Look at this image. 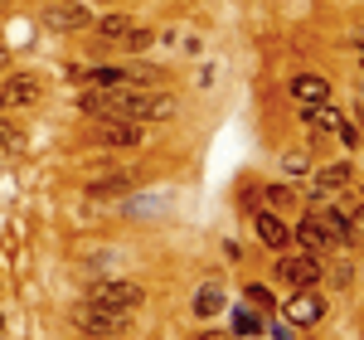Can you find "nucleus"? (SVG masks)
I'll use <instances>...</instances> for the list:
<instances>
[{"instance_id":"obj_1","label":"nucleus","mask_w":364,"mask_h":340,"mask_svg":"<svg viewBox=\"0 0 364 340\" xmlns=\"http://www.w3.org/2000/svg\"><path fill=\"white\" fill-rule=\"evenodd\" d=\"M296 238L306 243V253L326 257L336 243H345V224H340V214H331V209H316V214H306L296 224Z\"/></svg>"},{"instance_id":"obj_2","label":"nucleus","mask_w":364,"mask_h":340,"mask_svg":"<svg viewBox=\"0 0 364 340\" xmlns=\"http://www.w3.org/2000/svg\"><path fill=\"white\" fill-rule=\"evenodd\" d=\"M73 321H78L83 336H127V312H107V307H97V302L73 307Z\"/></svg>"},{"instance_id":"obj_3","label":"nucleus","mask_w":364,"mask_h":340,"mask_svg":"<svg viewBox=\"0 0 364 340\" xmlns=\"http://www.w3.org/2000/svg\"><path fill=\"white\" fill-rule=\"evenodd\" d=\"M87 302H97V307H107V312H127L132 316L141 302H146V292H141L136 282H97Z\"/></svg>"},{"instance_id":"obj_4","label":"nucleus","mask_w":364,"mask_h":340,"mask_svg":"<svg viewBox=\"0 0 364 340\" xmlns=\"http://www.w3.org/2000/svg\"><path fill=\"white\" fill-rule=\"evenodd\" d=\"M277 277L287 287H316V282H321V257H316V253L282 257V262H277Z\"/></svg>"},{"instance_id":"obj_5","label":"nucleus","mask_w":364,"mask_h":340,"mask_svg":"<svg viewBox=\"0 0 364 340\" xmlns=\"http://www.w3.org/2000/svg\"><path fill=\"white\" fill-rule=\"evenodd\" d=\"M321 316H326V302L311 297V287H301V297L287 302V321H296V326H316Z\"/></svg>"},{"instance_id":"obj_6","label":"nucleus","mask_w":364,"mask_h":340,"mask_svg":"<svg viewBox=\"0 0 364 340\" xmlns=\"http://www.w3.org/2000/svg\"><path fill=\"white\" fill-rule=\"evenodd\" d=\"M97 142L102 146H141V127L136 122H117V117H107V122H97Z\"/></svg>"},{"instance_id":"obj_7","label":"nucleus","mask_w":364,"mask_h":340,"mask_svg":"<svg viewBox=\"0 0 364 340\" xmlns=\"http://www.w3.org/2000/svg\"><path fill=\"white\" fill-rule=\"evenodd\" d=\"M166 117H175L170 92H136V122H166Z\"/></svg>"},{"instance_id":"obj_8","label":"nucleus","mask_w":364,"mask_h":340,"mask_svg":"<svg viewBox=\"0 0 364 340\" xmlns=\"http://www.w3.org/2000/svg\"><path fill=\"white\" fill-rule=\"evenodd\" d=\"M39 78H29V73H10L5 78V87H0V97L5 102H20V107H29V102H39Z\"/></svg>"},{"instance_id":"obj_9","label":"nucleus","mask_w":364,"mask_h":340,"mask_svg":"<svg viewBox=\"0 0 364 340\" xmlns=\"http://www.w3.org/2000/svg\"><path fill=\"white\" fill-rule=\"evenodd\" d=\"M291 97H296V102H331V83H326V78H316V73H296V78H291Z\"/></svg>"},{"instance_id":"obj_10","label":"nucleus","mask_w":364,"mask_h":340,"mask_svg":"<svg viewBox=\"0 0 364 340\" xmlns=\"http://www.w3.org/2000/svg\"><path fill=\"white\" fill-rule=\"evenodd\" d=\"M44 25L68 34V29H83V25H92V20H87V5L78 0V5H54V10L44 15Z\"/></svg>"},{"instance_id":"obj_11","label":"nucleus","mask_w":364,"mask_h":340,"mask_svg":"<svg viewBox=\"0 0 364 340\" xmlns=\"http://www.w3.org/2000/svg\"><path fill=\"white\" fill-rule=\"evenodd\" d=\"M345 185H350V166H326L311 175V195H336Z\"/></svg>"},{"instance_id":"obj_12","label":"nucleus","mask_w":364,"mask_h":340,"mask_svg":"<svg viewBox=\"0 0 364 340\" xmlns=\"http://www.w3.org/2000/svg\"><path fill=\"white\" fill-rule=\"evenodd\" d=\"M257 233H262V243H267V248H287V238H291L277 214H257Z\"/></svg>"},{"instance_id":"obj_13","label":"nucleus","mask_w":364,"mask_h":340,"mask_svg":"<svg viewBox=\"0 0 364 340\" xmlns=\"http://www.w3.org/2000/svg\"><path fill=\"white\" fill-rule=\"evenodd\" d=\"M301 117H306V127H316V132H340V117H336L331 102H311Z\"/></svg>"},{"instance_id":"obj_14","label":"nucleus","mask_w":364,"mask_h":340,"mask_svg":"<svg viewBox=\"0 0 364 340\" xmlns=\"http://www.w3.org/2000/svg\"><path fill=\"white\" fill-rule=\"evenodd\" d=\"M219 307H224V292H219V282H204V287L195 292V312H199V316H214Z\"/></svg>"},{"instance_id":"obj_15","label":"nucleus","mask_w":364,"mask_h":340,"mask_svg":"<svg viewBox=\"0 0 364 340\" xmlns=\"http://www.w3.org/2000/svg\"><path fill=\"white\" fill-rule=\"evenodd\" d=\"M97 29H102V39H117V44H122V39H127V29H132V20H127V15H107Z\"/></svg>"},{"instance_id":"obj_16","label":"nucleus","mask_w":364,"mask_h":340,"mask_svg":"<svg viewBox=\"0 0 364 340\" xmlns=\"http://www.w3.org/2000/svg\"><path fill=\"white\" fill-rule=\"evenodd\" d=\"M340 224H345V238H360L364 243V204H355L350 214H340Z\"/></svg>"},{"instance_id":"obj_17","label":"nucleus","mask_w":364,"mask_h":340,"mask_svg":"<svg viewBox=\"0 0 364 340\" xmlns=\"http://www.w3.org/2000/svg\"><path fill=\"white\" fill-rule=\"evenodd\" d=\"M151 39H156V29H141V25H132V29H127V39H122V44H127V49H146Z\"/></svg>"},{"instance_id":"obj_18","label":"nucleus","mask_w":364,"mask_h":340,"mask_svg":"<svg viewBox=\"0 0 364 340\" xmlns=\"http://www.w3.org/2000/svg\"><path fill=\"white\" fill-rule=\"evenodd\" d=\"M248 297H252V307H272V292L267 287H248Z\"/></svg>"},{"instance_id":"obj_19","label":"nucleus","mask_w":364,"mask_h":340,"mask_svg":"<svg viewBox=\"0 0 364 340\" xmlns=\"http://www.w3.org/2000/svg\"><path fill=\"white\" fill-rule=\"evenodd\" d=\"M199 340H224V336H219V331H204V336H199Z\"/></svg>"},{"instance_id":"obj_20","label":"nucleus","mask_w":364,"mask_h":340,"mask_svg":"<svg viewBox=\"0 0 364 340\" xmlns=\"http://www.w3.org/2000/svg\"><path fill=\"white\" fill-rule=\"evenodd\" d=\"M360 142H364V127H360Z\"/></svg>"},{"instance_id":"obj_21","label":"nucleus","mask_w":364,"mask_h":340,"mask_svg":"<svg viewBox=\"0 0 364 340\" xmlns=\"http://www.w3.org/2000/svg\"><path fill=\"white\" fill-rule=\"evenodd\" d=\"M0 107H5V97H0Z\"/></svg>"},{"instance_id":"obj_22","label":"nucleus","mask_w":364,"mask_h":340,"mask_svg":"<svg viewBox=\"0 0 364 340\" xmlns=\"http://www.w3.org/2000/svg\"><path fill=\"white\" fill-rule=\"evenodd\" d=\"M360 68H364V58H360Z\"/></svg>"}]
</instances>
